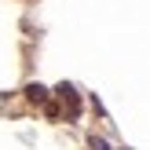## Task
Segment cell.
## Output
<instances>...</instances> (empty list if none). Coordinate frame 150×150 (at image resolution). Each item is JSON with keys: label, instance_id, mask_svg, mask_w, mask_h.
<instances>
[{"label": "cell", "instance_id": "cell-1", "mask_svg": "<svg viewBox=\"0 0 150 150\" xmlns=\"http://www.w3.org/2000/svg\"><path fill=\"white\" fill-rule=\"evenodd\" d=\"M26 99L29 103H48V88H44V84H29L26 88Z\"/></svg>", "mask_w": 150, "mask_h": 150}, {"label": "cell", "instance_id": "cell-2", "mask_svg": "<svg viewBox=\"0 0 150 150\" xmlns=\"http://www.w3.org/2000/svg\"><path fill=\"white\" fill-rule=\"evenodd\" d=\"M88 146H92V150H110V143H106V139H99V136L88 139Z\"/></svg>", "mask_w": 150, "mask_h": 150}]
</instances>
